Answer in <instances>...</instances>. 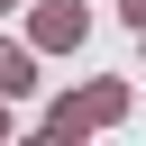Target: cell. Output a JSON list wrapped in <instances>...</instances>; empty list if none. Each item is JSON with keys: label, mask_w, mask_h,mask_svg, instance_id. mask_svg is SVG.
<instances>
[{"label": "cell", "mask_w": 146, "mask_h": 146, "mask_svg": "<svg viewBox=\"0 0 146 146\" xmlns=\"http://www.w3.org/2000/svg\"><path fill=\"white\" fill-rule=\"evenodd\" d=\"M119 110H128V82H91V91L55 100V110H46V128H55V137H82V128H110Z\"/></svg>", "instance_id": "1"}, {"label": "cell", "mask_w": 146, "mask_h": 146, "mask_svg": "<svg viewBox=\"0 0 146 146\" xmlns=\"http://www.w3.org/2000/svg\"><path fill=\"white\" fill-rule=\"evenodd\" d=\"M82 27H91V18H82L73 0H46V9L27 18V36H36V46H82Z\"/></svg>", "instance_id": "2"}, {"label": "cell", "mask_w": 146, "mask_h": 146, "mask_svg": "<svg viewBox=\"0 0 146 146\" xmlns=\"http://www.w3.org/2000/svg\"><path fill=\"white\" fill-rule=\"evenodd\" d=\"M27 82H36V55H27V46H9V36H0V100H18V91H27Z\"/></svg>", "instance_id": "3"}, {"label": "cell", "mask_w": 146, "mask_h": 146, "mask_svg": "<svg viewBox=\"0 0 146 146\" xmlns=\"http://www.w3.org/2000/svg\"><path fill=\"white\" fill-rule=\"evenodd\" d=\"M119 9H128V27H137V36H146V0H119Z\"/></svg>", "instance_id": "4"}, {"label": "cell", "mask_w": 146, "mask_h": 146, "mask_svg": "<svg viewBox=\"0 0 146 146\" xmlns=\"http://www.w3.org/2000/svg\"><path fill=\"white\" fill-rule=\"evenodd\" d=\"M0 137H9V100H0Z\"/></svg>", "instance_id": "5"}, {"label": "cell", "mask_w": 146, "mask_h": 146, "mask_svg": "<svg viewBox=\"0 0 146 146\" xmlns=\"http://www.w3.org/2000/svg\"><path fill=\"white\" fill-rule=\"evenodd\" d=\"M0 9H18V0H0Z\"/></svg>", "instance_id": "6"}]
</instances>
